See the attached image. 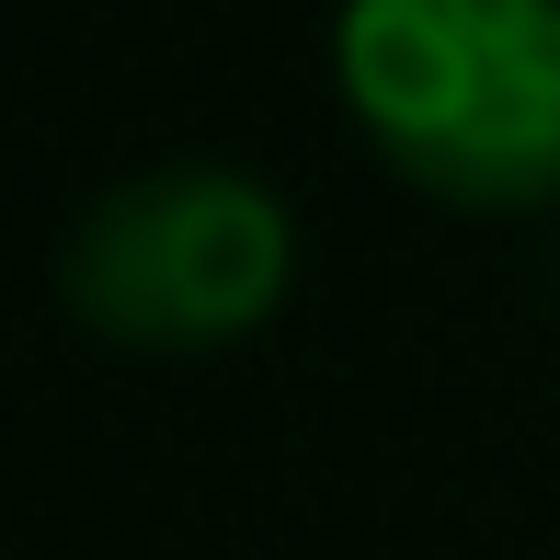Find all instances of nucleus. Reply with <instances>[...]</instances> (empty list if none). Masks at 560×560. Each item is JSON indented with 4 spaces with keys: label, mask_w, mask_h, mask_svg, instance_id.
I'll return each instance as SVG.
<instances>
[{
    "label": "nucleus",
    "mask_w": 560,
    "mask_h": 560,
    "mask_svg": "<svg viewBox=\"0 0 560 560\" xmlns=\"http://www.w3.org/2000/svg\"><path fill=\"white\" fill-rule=\"evenodd\" d=\"M332 81L400 184L492 218L560 195V0H343Z\"/></svg>",
    "instance_id": "f257e3e1"
},
{
    "label": "nucleus",
    "mask_w": 560,
    "mask_h": 560,
    "mask_svg": "<svg viewBox=\"0 0 560 560\" xmlns=\"http://www.w3.org/2000/svg\"><path fill=\"white\" fill-rule=\"evenodd\" d=\"M287 275H298L287 207H275L264 184H241V172H218V161L115 184L58 252L69 310L104 343H138V354L241 343L252 320H275Z\"/></svg>",
    "instance_id": "f03ea898"
}]
</instances>
